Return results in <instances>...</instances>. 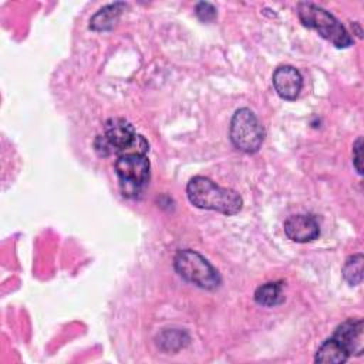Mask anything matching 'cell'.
<instances>
[{"label": "cell", "instance_id": "11", "mask_svg": "<svg viewBox=\"0 0 364 364\" xmlns=\"http://www.w3.org/2000/svg\"><path fill=\"white\" fill-rule=\"evenodd\" d=\"M255 301L263 307H274L284 301L283 282H269L259 286L255 291Z\"/></svg>", "mask_w": 364, "mask_h": 364}, {"label": "cell", "instance_id": "7", "mask_svg": "<svg viewBox=\"0 0 364 364\" xmlns=\"http://www.w3.org/2000/svg\"><path fill=\"white\" fill-rule=\"evenodd\" d=\"M348 354L361 355L364 351V334L361 318H347L343 321L331 336Z\"/></svg>", "mask_w": 364, "mask_h": 364}, {"label": "cell", "instance_id": "12", "mask_svg": "<svg viewBox=\"0 0 364 364\" xmlns=\"http://www.w3.org/2000/svg\"><path fill=\"white\" fill-rule=\"evenodd\" d=\"M348 360L346 350L333 338H327L317 350L314 361L321 364H343Z\"/></svg>", "mask_w": 364, "mask_h": 364}, {"label": "cell", "instance_id": "6", "mask_svg": "<svg viewBox=\"0 0 364 364\" xmlns=\"http://www.w3.org/2000/svg\"><path fill=\"white\" fill-rule=\"evenodd\" d=\"M229 136L239 151L255 154L263 144L264 128L252 109L239 108L232 117Z\"/></svg>", "mask_w": 364, "mask_h": 364}, {"label": "cell", "instance_id": "3", "mask_svg": "<svg viewBox=\"0 0 364 364\" xmlns=\"http://www.w3.org/2000/svg\"><path fill=\"white\" fill-rule=\"evenodd\" d=\"M297 16L303 26L316 30L337 48H347L353 44L346 27L326 9L310 1H301L297 4Z\"/></svg>", "mask_w": 364, "mask_h": 364}, {"label": "cell", "instance_id": "13", "mask_svg": "<svg viewBox=\"0 0 364 364\" xmlns=\"http://www.w3.org/2000/svg\"><path fill=\"white\" fill-rule=\"evenodd\" d=\"M343 277L351 286H357L363 280V255L348 256L343 266Z\"/></svg>", "mask_w": 364, "mask_h": 364}, {"label": "cell", "instance_id": "8", "mask_svg": "<svg viewBox=\"0 0 364 364\" xmlns=\"http://www.w3.org/2000/svg\"><path fill=\"white\" fill-rule=\"evenodd\" d=\"M286 236L297 243H307L318 237L320 228L318 222L313 215L297 213L291 215L284 220Z\"/></svg>", "mask_w": 364, "mask_h": 364}, {"label": "cell", "instance_id": "15", "mask_svg": "<svg viewBox=\"0 0 364 364\" xmlns=\"http://www.w3.org/2000/svg\"><path fill=\"white\" fill-rule=\"evenodd\" d=\"M195 13L199 20L202 21H212L216 18V9L212 3L208 1H200L195 7Z\"/></svg>", "mask_w": 364, "mask_h": 364}, {"label": "cell", "instance_id": "4", "mask_svg": "<svg viewBox=\"0 0 364 364\" xmlns=\"http://www.w3.org/2000/svg\"><path fill=\"white\" fill-rule=\"evenodd\" d=\"M149 159L144 152H125L117 156L114 168L121 193L125 198H138L149 181Z\"/></svg>", "mask_w": 364, "mask_h": 364}, {"label": "cell", "instance_id": "14", "mask_svg": "<svg viewBox=\"0 0 364 364\" xmlns=\"http://www.w3.org/2000/svg\"><path fill=\"white\" fill-rule=\"evenodd\" d=\"M183 337H188L183 331H179V330H165L161 333V336L158 337V344L164 348V350H171V351H175L181 347L185 346V343L188 340L183 341Z\"/></svg>", "mask_w": 364, "mask_h": 364}, {"label": "cell", "instance_id": "5", "mask_svg": "<svg viewBox=\"0 0 364 364\" xmlns=\"http://www.w3.org/2000/svg\"><path fill=\"white\" fill-rule=\"evenodd\" d=\"M173 266L183 280L198 287L213 290L220 284L218 270L200 253L192 249L179 250L175 255Z\"/></svg>", "mask_w": 364, "mask_h": 364}, {"label": "cell", "instance_id": "1", "mask_svg": "<svg viewBox=\"0 0 364 364\" xmlns=\"http://www.w3.org/2000/svg\"><path fill=\"white\" fill-rule=\"evenodd\" d=\"M186 195L193 206L216 210L228 216L236 215L243 205L242 196L236 191L230 188H222L212 179L200 175L193 176L188 182Z\"/></svg>", "mask_w": 364, "mask_h": 364}, {"label": "cell", "instance_id": "10", "mask_svg": "<svg viewBox=\"0 0 364 364\" xmlns=\"http://www.w3.org/2000/svg\"><path fill=\"white\" fill-rule=\"evenodd\" d=\"M125 9H127V4L122 1L111 3V4L101 7L90 18V28L95 30V31H108V30L114 28Z\"/></svg>", "mask_w": 364, "mask_h": 364}, {"label": "cell", "instance_id": "9", "mask_svg": "<svg viewBox=\"0 0 364 364\" xmlns=\"http://www.w3.org/2000/svg\"><path fill=\"white\" fill-rule=\"evenodd\" d=\"M272 82L280 98L293 101L301 91L303 77L297 68L291 65H280L274 70Z\"/></svg>", "mask_w": 364, "mask_h": 364}, {"label": "cell", "instance_id": "2", "mask_svg": "<svg viewBox=\"0 0 364 364\" xmlns=\"http://www.w3.org/2000/svg\"><path fill=\"white\" fill-rule=\"evenodd\" d=\"M94 148L100 156L121 155L125 152H144L149 149L148 141L136 134L131 122L124 118H109L104 125L102 135L94 141Z\"/></svg>", "mask_w": 364, "mask_h": 364}, {"label": "cell", "instance_id": "16", "mask_svg": "<svg viewBox=\"0 0 364 364\" xmlns=\"http://www.w3.org/2000/svg\"><path fill=\"white\" fill-rule=\"evenodd\" d=\"M361 158H363V138L358 136L353 145V165L360 175L363 173V165H361L363 159Z\"/></svg>", "mask_w": 364, "mask_h": 364}]
</instances>
